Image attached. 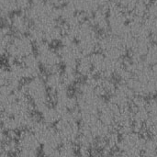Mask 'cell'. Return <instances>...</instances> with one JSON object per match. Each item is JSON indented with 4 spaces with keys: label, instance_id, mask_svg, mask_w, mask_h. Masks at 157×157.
I'll use <instances>...</instances> for the list:
<instances>
[{
    "label": "cell",
    "instance_id": "1",
    "mask_svg": "<svg viewBox=\"0 0 157 157\" xmlns=\"http://www.w3.org/2000/svg\"><path fill=\"white\" fill-rule=\"evenodd\" d=\"M11 24L13 25L14 29L20 35L29 31V23L22 15H15L11 19Z\"/></svg>",
    "mask_w": 157,
    "mask_h": 157
},
{
    "label": "cell",
    "instance_id": "2",
    "mask_svg": "<svg viewBox=\"0 0 157 157\" xmlns=\"http://www.w3.org/2000/svg\"><path fill=\"white\" fill-rule=\"evenodd\" d=\"M42 120L45 123L51 125L53 123H56L60 120V115L55 108H50L48 107L42 113Z\"/></svg>",
    "mask_w": 157,
    "mask_h": 157
}]
</instances>
